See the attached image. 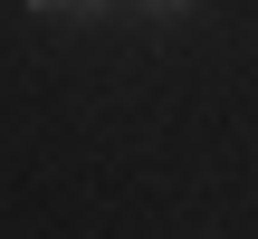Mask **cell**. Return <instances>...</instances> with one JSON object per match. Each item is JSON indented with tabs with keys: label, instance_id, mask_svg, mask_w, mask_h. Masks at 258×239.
<instances>
[{
	"label": "cell",
	"instance_id": "6da1fadb",
	"mask_svg": "<svg viewBox=\"0 0 258 239\" xmlns=\"http://www.w3.org/2000/svg\"><path fill=\"white\" fill-rule=\"evenodd\" d=\"M29 10H38V19H67V10H77V19H96L105 0H29Z\"/></svg>",
	"mask_w": 258,
	"mask_h": 239
},
{
	"label": "cell",
	"instance_id": "7a4b0ae2",
	"mask_svg": "<svg viewBox=\"0 0 258 239\" xmlns=\"http://www.w3.org/2000/svg\"><path fill=\"white\" fill-rule=\"evenodd\" d=\"M144 19H191V0H134Z\"/></svg>",
	"mask_w": 258,
	"mask_h": 239
}]
</instances>
